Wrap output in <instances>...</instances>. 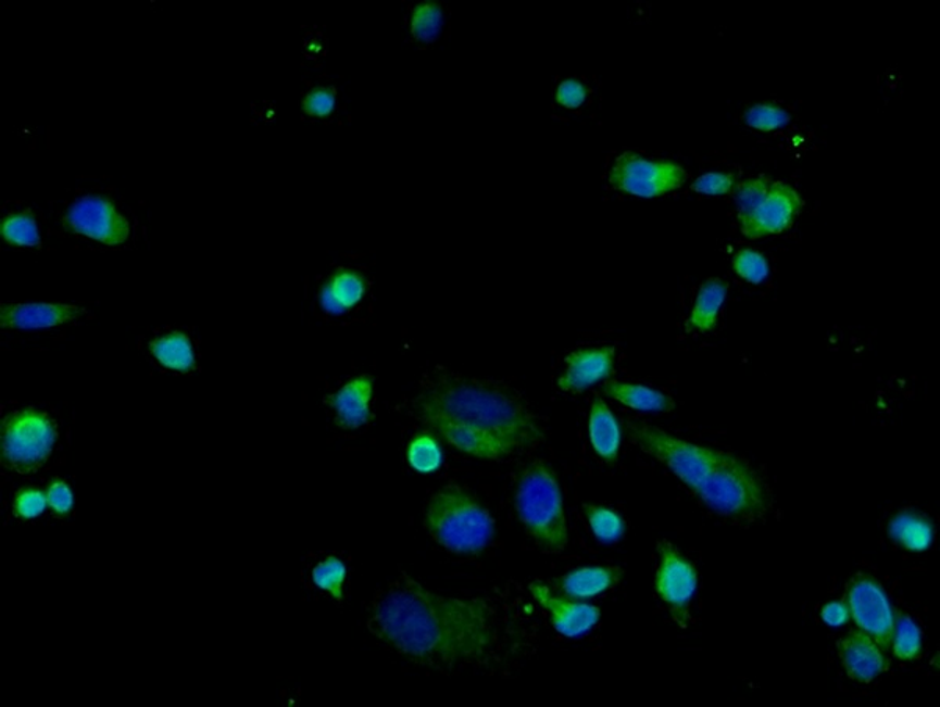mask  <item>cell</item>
I'll use <instances>...</instances> for the list:
<instances>
[{
    "label": "cell",
    "instance_id": "cell-1",
    "mask_svg": "<svg viewBox=\"0 0 940 707\" xmlns=\"http://www.w3.org/2000/svg\"><path fill=\"white\" fill-rule=\"evenodd\" d=\"M367 628L393 652L446 670L499 666L521 652L528 634L503 604L438 595L406 573L376 593Z\"/></svg>",
    "mask_w": 940,
    "mask_h": 707
},
{
    "label": "cell",
    "instance_id": "cell-2",
    "mask_svg": "<svg viewBox=\"0 0 940 707\" xmlns=\"http://www.w3.org/2000/svg\"><path fill=\"white\" fill-rule=\"evenodd\" d=\"M416 408L425 425L438 419L458 422L498 440L510 454L535 447L544 439L537 417L519 394L492 380L435 375L422 386Z\"/></svg>",
    "mask_w": 940,
    "mask_h": 707
},
{
    "label": "cell",
    "instance_id": "cell-3",
    "mask_svg": "<svg viewBox=\"0 0 940 707\" xmlns=\"http://www.w3.org/2000/svg\"><path fill=\"white\" fill-rule=\"evenodd\" d=\"M425 526L439 545L461 556L484 553L496 532L491 514L458 485L443 487L433 496Z\"/></svg>",
    "mask_w": 940,
    "mask_h": 707
},
{
    "label": "cell",
    "instance_id": "cell-4",
    "mask_svg": "<svg viewBox=\"0 0 940 707\" xmlns=\"http://www.w3.org/2000/svg\"><path fill=\"white\" fill-rule=\"evenodd\" d=\"M516 509L528 534L542 550L559 553L567 545L562 492L555 471L546 462L535 460L521 472Z\"/></svg>",
    "mask_w": 940,
    "mask_h": 707
},
{
    "label": "cell",
    "instance_id": "cell-5",
    "mask_svg": "<svg viewBox=\"0 0 940 707\" xmlns=\"http://www.w3.org/2000/svg\"><path fill=\"white\" fill-rule=\"evenodd\" d=\"M697 495L716 514L739 520H755L768 506L757 472L732 454L704 479Z\"/></svg>",
    "mask_w": 940,
    "mask_h": 707
},
{
    "label": "cell",
    "instance_id": "cell-6",
    "mask_svg": "<svg viewBox=\"0 0 940 707\" xmlns=\"http://www.w3.org/2000/svg\"><path fill=\"white\" fill-rule=\"evenodd\" d=\"M629 431L634 442L646 454L666 465L694 493L704 479L730 456L723 451L677 439L646 422H630Z\"/></svg>",
    "mask_w": 940,
    "mask_h": 707
},
{
    "label": "cell",
    "instance_id": "cell-7",
    "mask_svg": "<svg viewBox=\"0 0 940 707\" xmlns=\"http://www.w3.org/2000/svg\"><path fill=\"white\" fill-rule=\"evenodd\" d=\"M55 439L54 422L46 415L35 411L17 412L3 425V458L13 470H38L51 456Z\"/></svg>",
    "mask_w": 940,
    "mask_h": 707
},
{
    "label": "cell",
    "instance_id": "cell-8",
    "mask_svg": "<svg viewBox=\"0 0 940 707\" xmlns=\"http://www.w3.org/2000/svg\"><path fill=\"white\" fill-rule=\"evenodd\" d=\"M687 171L672 162L649 160L637 152H624L613 162L609 182L615 190L638 198H659L679 190Z\"/></svg>",
    "mask_w": 940,
    "mask_h": 707
},
{
    "label": "cell",
    "instance_id": "cell-9",
    "mask_svg": "<svg viewBox=\"0 0 940 707\" xmlns=\"http://www.w3.org/2000/svg\"><path fill=\"white\" fill-rule=\"evenodd\" d=\"M847 604L861 631L887 652L892 646L895 616L882 585L870 575H856L848 584Z\"/></svg>",
    "mask_w": 940,
    "mask_h": 707
},
{
    "label": "cell",
    "instance_id": "cell-10",
    "mask_svg": "<svg viewBox=\"0 0 940 707\" xmlns=\"http://www.w3.org/2000/svg\"><path fill=\"white\" fill-rule=\"evenodd\" d=\"M659 570L655 590L662 602L672 610L674 620L686 627L690 617V603L698 588V571L694 565L672 543H659Z\"/></svg>",
    "mask_w": 940,
    "mask_h": 707
},
{
    "label": "cell",
    "instance_id": "cell-11",
    "mask_svg": "<svg viewBox=\"0 0 940 707\" xmlns=\"http://www.w3.org/2000/svg\"><path fill=\"white\" fill-rule=\"evenodd\" d=\"M803 207V198L792 185L773 180L765 201L750 215L739 216L741 233L751 240L779 236L792 229Z\"/></svg>",
    "mask_w": 940,
    "mask_h": 707
},
{
    "label": "cell",
    "instance_id": "cell-12",
    "mask_svg": "<svg viewBox=\"0 0 940 707\" xmlns=\"http://www.w3.org/2000/svg\"><path fill=\"white\" fill-rule=\"evenodd\" d=\"M67 226L77 233L105 244H120L129 237V223L104 198H82L66 216Z\"/></svg>",
    "mask_w": 940,
    "mask_h": 707
},
{
    "label": "cell",
    "instance_id": "cell-13",
    "mask_svg": "<svg viewBox=\"0 0 940 707\" xmlns=\"http://www.w3.org/2000/svg\"><path fill=\"white\" fill-rule=\"evenodd\" d=\"M531 596L549 614L552 627L567 639L588 634L601 620V609L592 604L577 602L562 595H553L552 589L542 582L528 585Z\"/></svg>",
    "mask_w": 940,
    "mask_h": 707
},
{
    "label": "cell",
    "instance_id": "cell-14",
    "mask_svg": "<svg viewBox=\"0 0 940 707\" xmlns=\"http://www.w3.org/2000/svg\"><path fill=\"white\" fill-rule=\"evenodd\" d=\"M564 364H566V371L559 379L560 389L567 393H580L613 375L615 348L576 351L567 355Z\"/></svg>",
    "mask_w": 940,
    "mask_h": 707
},
{
    "label": "cell",
    "instance_id": "cell-15",
    "mask_svg": "<svg viewBox=\"0 0 940 707\" xmlns=\"http://www.w3.org/2000/svg\"><path fill=\"white\" fill-rule=\"evenodd\" d=\"M839 656L848 677L857 682H872L887 668L885 649L864 631H853L839 642Z\"/></svg>",
    "mask_w": 940,
    "mask_h": 707
},
{
    "label": "cell",
    "instance_id": "cell-16",
    "mask_svg": "<svg viewBox=\"0 0 940 707\" xmlns=\"http://www.w3.org/2000/svg\"><path fill=\"white\" fill-rule=\"evenodd\" d=\"M87 311L67 304H13L2 308L0 325L7 329L35 330L65 325Z\"/></svg>",
    "mask_w": 940,
    "mask_h": 707
},
{
    "label": "cell",
    "instance_id": "cell-17",
    "mask_svg": "<svg viewBox=\"0 0 940 707\" xmlns=\"http://www.w3.org/2000/svg\"><path fill=\"white\" fill-rule=\"evenodd\" d=\"M374 380L371 376L351 379L342 389L329 397V406L335 408L336 422L346 431L363 428L371 419V400Z\"/></svg>",
    "mask_w": 940,
    "mask_h": 707
},
{
    "label": "cell",
    "instance_id": "cell-18",
    "mask_svg": "<svg viewBox=\"0 0 940 707\" xmlns=\"http://www.w3.org/2000/svg\"><path fill=\"white\" fill-rule=\"evenodd\" d=\"M619 567H587L569 571L564 577L555 579L552 588L566 598L585 599L601 595L619 584L623 578Z\"/></svg>",
    "mask_w": 940,
    "mask_h": 707
},
{
    "label": "cell",
    "instance_id": "cell-19",
    "mask_svg": "<svg viewBox=\"0 0 940 707\" xmlns=\"http://www.w3.org/2000/svg\"><path fill=\"white\" fill-rule=\"evenodd\" d=\"M427 426L435 429L450 445L455 446L461 453L469 454V456L486 458V460H498V458L511 456L510 451L498 440L486 435V433L466 428V426L458 425V422L438 419V421L427 422Z\"/></svg>",
    "mask_w": 940,
    "mask_h": 707
},
{
    "label": "cell",
    "instance_id": "cell-20",
    "mask_svg": "<svg viewBox=\"0 0 940 707\" xmlns=\"http://www.w3.org/2000/svg\"><path fill=\"white\" fill-rule=\"evenodd\" d=\"M364 293L363 277L350 269H339L322 290V307L329 315H340L363 300Z\"/></svg>",
    "mask_w": 940,
    "mask_h": 707
},
{
    "label": "cell",
    "instance_id": "cell-21",
    "mask_svg": "<svg viewBox=\"0 0 940 707\" xmlns=\"http://www.w3.org/2000/svg\"><path fill=\"white\" fill-rule=\"evenodd\" d=\"M590 440L592 450L606 462H615L621 446V428L615 415L604 401L596 397L590 414Z\"/></svg>",
    "mask_w": 940,
    "mask_h": 707
},
{
    "label": "cell",
    "instance_id": "cell-22",
    "mask_svg": "<svg viewBox=\"0 0 940 707\" xmlns=\"http://www.w3.org/2000/svg\"><path fill=\"white\" fill-rule=\"evenodd\" d=\"M727 296V283L718 277H711L699 287L693 311L688 316V328L699 332H712L718 325L719 311L725 305Z\"/></svg>",
    "mask_w": 940,
    "mask_h": 707
},
{
    "label": "cell",
    "instance_id": "cell-23",
    "mask_svg": "<svg viewBox=\"0 0 940 707\" xmlns=\"http://www.w3.org/2000/svg\"><path fill=\"white\" fill-rule=\"evenodd\" d=\"M602 392L612 400L618 401L624 406L635 408L640 412H669L676 407L672 397L668 394L659 392L649 387L638 386V383L619 382V380H609L605 383Z\"/></svg>",
    "mask_w": 940,
    "mask_h": 707
},
{
    "label": "cell",
    "instance_id": "cell-24",
    "mask_svg": "<svg viewBox=\"0 0 940 707\" xmlns=\"http://www.w3.org/2000/svg\"><path fill=\"white\" fill-rule=\"evenodd\" d=\"M889 535L904 550L920 553V551L931 546L932 539H935V526L925 515L904 510L895 515L890 521Z\"/></svg>",
    "mask_w": 940,
    "mask_h": 707
},
{
    "label": "cell",
    "instance_id": "cell-25",
    "mask_svg": "<svg viewBox=\"0 0 940 707\" xmlns=\"http://www.w3.org/2000/svg\"><path fill=\"white\" fill-rule=\"evenodd\" d=\"M151 353L163 367L177 369V371H188L195 365L190 340L180 332H173L152 341Z\"/></svg>",
    "mask_w": 940,
    "mask_h": 707
},
{
    "label": "cell",
    "instance_id": "cell-26",
    "mask_svg": "<svg viewBox=\"0 0 940 707\" xmlns=\"http://www.w3.org/2000/svg\"><path fill=\"white\" fill-rule=\"evenodd\" d=\"M584 510L592 534L599 542L615 543L623 538L624 532H626V523L618 512L610 509V507L594 506V504H585Z\"/></svg>",
    "mask_w": 940,
    "mask_h": 707
},
{
    "label": "cell",
    "instance_id": "cell-27",
    "mask_svg": "<svg viewBox=\"0 0 940 707\" xmlns=\"http://www.w3.org/2000/svg\"><path fill=\"white\" fill-rule=\"evenodd\" d=\"M347 578V567L339 557L328 556L312 568L311 579L315 588L329 593L340 602L343 596V582Z\"/></svg>",
    "mask_w": 940,
    "mask_h": 707
},
{
    "label": "cell",
    "instance_id": "cell-28",
    "mask_svg": "<svg viewBox=\"0 0 940 707\" xmlns=\"http://www.w3.org/2000/svg\"><path fill=\"white\" fill-rule=\"evenodd\" d=\"M443 26L442 7L435 2L418 3L411 16V35L414 40L433 42Z\"/></svg>",
    "mask_w": 940,
    "mask_h": 707
},
{
    "label": "cell",
    "instance_id": "cell-29",
    "mask_svg": "<svg viewBox=\"0 0 940 707\" xmlns=\"http://www.w3.org/2000/svg\"><path fill=\"white\" fill-rule=\"evenodd\" d=\"M922 635L920 628L915 624V621L910 616L899 614L895 618V629H893V653L901 660H913L920 655L922 652Z\"/></svg>",
    "mask_w": 940,
    "mask_h": 707
},
{
    "label": "cell",
    "instance_id": "cell-30",
    "mask_svg": "<svg viewBox=\"0 0 940 707\" xmlns=\"http://www.w3.org/2000/svg\"><path fill=\"white\" fill-rule=\"evenodd\" d=\"M408 460L414 470L431 472L438 470L442 464V450L433 437L418 435L408 447Z\"/></svg>",
    "mask_w": 940,
    "mask_h": 707
},
{
    "label": "cell",
    "instance_id": "cell-31",
    "mask_svg": "<svg viewBox=\"0 0 940 707\" xmlns=\"http://www.w3.org/2000/svg\"><path fill=\"white\" fill-rule=\"evenodd\" d=\"M792 116L782 106L773 104H755L744 112V123L751 129L759 131H775L790 123Z\"/></svg>",
    "mask_w": 940,
    "mask_h": 707
},
{
    "label": "cell",
    "instance_id": "cell-32",
    "mask_svg": "<svg viewBox=\"0 0 940 707\" xmlns=\"http://www.w3.org/2000/svg\"><path fill=\"white\" fill-rule=\"evenodd\" d=\"M2 236L7 241L21 247H37L40 243L37 223L30 212L16 213L2 223Z\"/></svg>",
    "mask_w": 940,
    "mask_h": 707
},
{
    "label": "cell",
    "instance_id": "cell-33",
    "mask_svg": "<svg viewBox=\"0 0 940 707\" xmlns=\"http://www.w3.org/2000/svg\"><path fill=\"white\" fill-rule=\"evenodd\" d=\"M772 185L773 179L765 176L752 177V179L737 185L734 188L736 190L734 197H736L739 216H747L754 212L765 201V198L768 197Z\"/></svg>",
    "mask_w": 940,
    "mask_h": 707
},
{
    "label": "cell",
    "instance_id": "cell-34",
    "mask_svg": "<svg viewBox=\"0 0 940 707\" xmlns=\"http://www.w3.org/2000/svg\"><path fill=\"white\" fill-rule=\"evenodd\" d=\"M732 268L740 279L754 283V286L765 282L766 277L769 276V263L765 255L762 252L751 250V248L741 250L734 255Z\"/></svg>",
    "mask_w": 940,
    "mask_h": 707
},
{
    "label": "cell",
    "instance_id": "cell-35",
    "mask_svg": "<svg viewBox=\"0 0 940 707\" xmlns=\"http://www.w3.org/2000/svg\"><path fill=\"white\" fill-rule=\"evenodd\" d=\"M736 188V177L727 173H707L691 184V191L707 197H725Z\"/></svg>",
    "mask_w": 940,
    "mask_h": 707
},
{
    "label": "cell",
    "instance_id": "cell-36",
    "mask_svg": "<svg viewBox=\"0 0 940 707\" xmlns=\"http://www.w3.org/2000/svg\"><path fill=\"white\" fill-rule=\"evenodd\" d=\"M336 106V92L331 88H315L304 98L303 109L308 115L325 118Z\"/></svg>",
    "mask_w": 940,
    "mask_h": 707
},
{
    "label": "cell",
    "instance_id": "cell-37",
    "mask_svg": "<svg viewBox=\"0 0 940 707\" xmlns=\"http://www.w3.org/2000/svg\"><path fill=\"white\" fill-rule=\"evenodd\" d=\"M556 102L564 109H578L588 98V88L584 81L566 79L559 85L555 92Z\"/></svg>",
    "mask_w": 940,
    "mask_h": 707
},
{
    "label": "cell",
    "instance_id": "cell-38",
    "mask_svg": "<svg viewBox=\"0 0 940 707\" xmlns=\"http://www.w3.org/2000/svg\"><path fill=\"white\" fill-rule=\"evenodd\" d=\"M48 504V498H45V495L38 490H26L17 496L14 510L20 517L37 518L45 512Z\"/></svg>",
    "mask_w": 940,
    "mask_h": 707
},
{
    "label": "cell",
    "instance_id": "cell-39",
    "mask_svg": "<svg viewBox=\"0 0 940 707\" xmlns=\"http://www.w3.org/2000/svg\"><path fill=\"white\" fill-rule=\"evenodd\" d=\"M46 498H48L49 506L59 512V514H66L73 507V493H71L70 487L65 482H55V484H52Z\"/></svg>",
    "mask_w": 940,
    "mask_h": 707
},
{
    "label": "cell",
    "instance_id": "cell-40",
    "mask_svg": "<svg viewBox=\"0 0 940 707\" xmlns=\"http://www.w3.org/2000/svg\"><path fill=\"white\" fill-rule=\"evenodd\" d=\"M822 618L826 624L832 628L843 627L850 620V609L845 602H834L826 604L822 610Z\"/></svg>",
    "mask_w": 940,
    "mask_h": 707
}]
</instances>
